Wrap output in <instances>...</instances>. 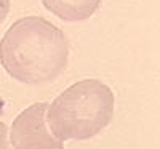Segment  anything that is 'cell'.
<instances>
[{"mask_svg":"<svg viewBox=\"0 0 160 149\" xmlns=\"http://www.w3.org/2000/svg\"><path fill=\"white\" fill-rule=\"evenodd\" d=\"M69 61V39L42 16L13 23L0 40V64L21 84L40 85L61 75Z\"/></svg>","mask_w":160,"mask_h":149,"instance_id":"1","label":"cell"},{"mask_svg":"<svg viewBox=\"0 0 160 149\" xmlns=\"http://www.w3.org/2000/svg\"><path fill=\"white\" fill-rule=\"evenodd\" d=\"M115 109L112 88L98 79H82L48 104L47 122L61 141H87L111 124Z\"/></svg>","mask_w":160,"mask_h":149,"instance_id":"2","label":"cell"},{"mask_svg":"<svg viewBox=\"0 0 160 149\" xmlns=\"http://www.w3.org/2000/svg\"><path fill=\"white\" fill-rule=\"evenodd\" d=\"M48 103H34L22 109L10 128V143L15 149H64V141L51 133L47 122Z\"/></svg>","mask_w":160,"mask_h":149,"instance_id":"3","label":"cell"},{"mask_svg":"<svg viewBox=\"0 0 160 149\" xmlns=\"http://www.w3.org/2000/svg\"><path fill=\"white\" fill-rule=\"evenodd\" d=\"M45 10L66 23H80L90 19L102 0H40Z\"/></svg>","mask_w":160,"mask_h":149,"instance_id":"4","label":"cell"},{"mask_svg":"<svg viewBox=\"0 0 160 149\" xmlns=\"http://www.w3.org/2000/svg\"><path fill=\"white\" fill-rule=\"evenodd\" d=\"M8 128L7 125L0 120V149H10L8 146Z\"/></svg>","mask_w":160,"mask_h":149,"instance_id":"5","label":"cell"},{"mask_svg":"<svg viewBox=\"0 0 160 149\" xmlns=\"http://www.w3.org/2000/svg\"><path fill=\"white\" fill-rule=\"evenodd\" d=\"M10 7H11V0H0V26H2L10 13Z\"/></svg>","mask_w":160,"mask_h":149,"instance_id":"6","label":"cell"}]
</instances>
